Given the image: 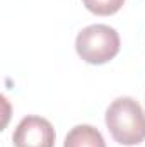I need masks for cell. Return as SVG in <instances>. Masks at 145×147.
<instances>
[{
  "label": "cell",
  "mask_w": 145,
  "mask_h": 147,
  "mask_svg": "<svg viewBox=\"0 0 145 147\" xmlns=\"http://www.w3.org/2000/svg\"><path fill=\"white\" fill-rule=\"evenodd\" d=\"M55 128L46 120L29 115L19 121L14 130V147H55Z\"/></svg>",
  "instance_id": "3957f363"
},
{
  "label": "cell",
  "mask_w": 145,
  "mask_h": 147,
  "mask_svg": "<svg viewBox=\"0 0 145 147\" xmlns=\"http://www.w3.org/2000/svg\"><path fill=\"white\" fill-rule=\"evenodd\" d=\"M75 50L84 62L91 65H103L118 55L119 36L116 29L106 24H92L77 34Z\"/></svg>",
  "instance_id": "7a4b0ae2"
},
{
  "label": "cell",
  "mask_w": 145,
  "mask_h": 147,
  "mask_svg": "<svg viewBox=\"0 0 145 147\" xmlns=\"http://www.w3.org/2000/svg\"><path fill=\"white\" fill-rule=\"evenodd\" d=\"M106 125L121 146H138L145 140V111L133 98L114 99L106 110Z\"/></svg>",
  "instance_id": "6da1fadb"
},
{
  "label": "cell",
  "mask_w": 145,
  "mask_h": 147,
  "mask_svg": "<svg viewBox=\"0 0 145 147\" xmlns=\"http://www.w3.org/2000/svg\"><path fill=\"white\" fill-rule=\"evenodd\" d=\"M63 147H106V142L96 127L77 125L67 134Z\"/></svg>",
  "instance_id": "277c9868"
},
{
  "label": "cell",
  "mask_w": 145,
  "mask_h": 147,
  "mask_svg": "<svg viewBox=\"0 0 145 147\" xmlns=\"http://www.w3.org/2000/svg\"><path fill=\"white\" fill-rule=\"evenodd\" d=\"M82 2L85 9L96 16H113L125 3V0H82Z\"/></svg>",
  "instance_id": "5b68a950"
}]
</instances>
